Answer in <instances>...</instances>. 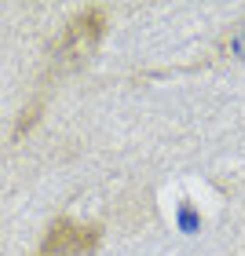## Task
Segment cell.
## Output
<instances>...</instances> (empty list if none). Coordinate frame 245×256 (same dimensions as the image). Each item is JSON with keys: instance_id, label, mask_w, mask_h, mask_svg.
Here are the masks:
<instances>
[{"instance_id": "cell-3", "label": "cell", "mask_w": 245, "mask_h": 256, "mask_svg": "<svg viewBox=\"0 0 245 256\" xmlns=\"http://www.w3.org/2000/svg\"><path fill=\"white\" fill-rule=\"evenodd\" d=\"M37 118H40V102H37V106H30V110H26V118H22V124H18V136H26V128H30L33 121H37Z\"/></svg>"}, {"instance_id": "cell-2", "label": "cell", "mask_w": 245, "mask_h": 256, "mask_svg": "<svg viewBox=\"0 0 245 256\" xmlns=\"http://www.w3.org/2000/svg\"><path fill=\"white\" fill-rule=\"evenodd\" d=\"M102 246V224H80L74 216H55L33 256H96Z\"/></svg>"}, {"instance_id": "cell-1", "label": "cell", "mask_w": 245, "mask_h": 256, "mask_svg": "<svg viewBox=\"0 0 245 256\" xmlns=\"http://www.w3.org/2000/svg\"><path fill=\"white\" fill-rule=\"evenodd\" d=\"M102 33H106V8H96V4L80 8L77 15L66 22L62 37L55 40V48H52L55 70H77L92 52L99 48Z\"/></svg>"}]
</instances>
